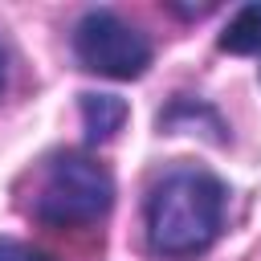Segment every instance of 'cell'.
Segmentation results:
<instances>
[{
  "instance_id": "obj_4",
  "label": "cell",
  "mask_w": 261,
  "mask_h": 261,
  "mask_svg": "<svg viewBox=\"0 0 261 261\" xmlns=\"http://www.w3.org/2000/svg\"><path fill=\"white\" fill-rule=\"evenodd\" d=\"M82 122H86L90 143H106V139H114V130H122L126 102L114 94H82Z\"/></svg>"
},
{
  "instance_id": "obj_3",
  "label": "cell",
  "mask_w": 261,
  "mask_h": 261,
  "mask_svg": "<svg viewBox=\"0 0 261 261\" xmlns=\"http://www.w3.org/2000/svg\"><path fill=\"white\" fill-rule=\"evenodd\" d=\"M73 57L90 73H102V77H114V82H130V77L147 73L151 41L135 24L114 16L110 8H94L73 29Z\"/></svg>"
},
{
  "instance_id": "obj_2",
  "label": "cell",
  "mask_w": 261,
  "mask_h": 261,
  "mask_svg": "<svg viewBox=\"0 0 261 261\" xmlns=\"http://www.w3.org/2000/svg\"><path fill=\"white\" fill-rule=\"evenodd\" d=\"M110 204H114L110 171L98 159L69 151L49 163V175L33 204V216L53 228H82V224H98L110 212Z\"/></svg>"
},
{
  "instance_id": "obj_1",
  "label": "cell",
  "mask_w": 261,
  "mask_h": 261,
  "mask_svg": "<svg viewBox=\"0 0 261 261\" xmlns=\"http://www.w3.org/2000/svg\"><path fill=\"white\" fill-rule=\"evenodd\" d=\"M224 184L204 167L167 171L147 196V241L163 257L204 253L224 224Z\"/></svg>"
},
{
  "instance_id": "obj_5",
  "label": "cell",
  "mask_w": 261,
  "mask_h": 261,
  "mask_svg": "<svg viewBox=\"0 0 261 261\" xmlns=\"http://www.w3.org/2000/svg\"><path fill=\"white\" fill-rule=\"evenodd\" d=\"M220 49L237 53V57L261 53V4H245V8L232 12V20L220 33Z\"/></svg>"
},
{
  "instance_id": "obj_6",
  "label": "cell",
  "mask_w": 261,
  "mask_h": 261,
  "mask_svg": "<svg viewBox=\"0 0 261 261\" xmlns=\"http://www.w3.org/2000/svg\"><path fill=\"white\" fill-rule=\"evenodd\" d=\"M0 261H53V257H45L41 249H33V245H24V241L0 237Z\"/></svg>"
},
{
  "instance_id": "obj_7",
  "label": "cell",
  "mask_w": 261,
  "mask_h": 261,
  "mask_svg": "<svg viewBox=\"0 0 261 261\" xmlns=\"http://www.w3.org/2000/svg\"><path fill=\"white\" fill-rule=\"evenodd\" d=\"M4 82H8V53L0 49V94H4Z\"/></svg>"
}]
</instances>
